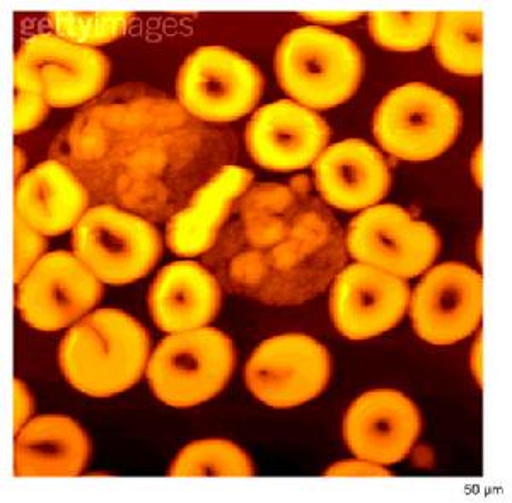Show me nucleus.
Listing matches in <instances>:
<instances>
[{
    "instance_id": "nucleus-1",
    "label": "nucleus",
    "mask_w": 512,
    "mask_h": 503,
    "mask_svg": "<svg viewBox=\"0 0 512 503\" xmlns=\"http://www.w3.org/2000/svg\"><path fill=\"white\" fill-rule=\"evenodd\" d=\"M151 340L120 309H98L70 328L60 343L62 374L72 388L108 398L135 386L149 364Z\"/></svg>"
},
{
    "instance_id": "nucleus-2",
    "label": "nucleus",
    "mask_w": 512,
    "mask_h": 503,
    "mask_svg": "<svg viewBox=\"0 0 512 503\" xmlns=\"http://www.w3.org/2000/svg\"><path fill=\"white\" fill-rule=\"evenodd\" d=\"M280 86L309 110H328L354 96L362 55L354 41L320 26L289 31L277 48Z\"/></svg>"
},
{
    "instance_id": "nucleus-3",
    "label": "nucleus",
    "mask_w": 512,
    "mask_h": 503,
    "mask_svg": "<svg viewBox=\"0 0 512 503\" xmlns=\"http://www.w3.org/2000/svg\"><path fill=\"white\" fill-rule=\"evenodd\" d=\"M233 371L229 336L216 328H198L159 343L147 364V381L166 405L188 408L221 393Z\"/></svg>"
},
{
    "instance_id": "nucleus-4",
    "label": "nucleus",
    "mask_w": 512,
    "mask_h": 503,
    "mask_svg": "<svg viewBox=\"0 0 512 503\" xmlns=\"http://www.w3.org/2000/svg\"><path fill=\"white\" fill-rule=\"evenodd\" d=\"M374 137L402 161H431L448 151L461 130L458 103L436 87L410 82L384 96L374 113Z\"/></svg>"
},
{
    "instance_id": "nucleus-5",
    "label": "nucleus",
    "mask_w": 512,
    "mask_h": 503,
    "mask_svg": "<svg viewBox=\"0 0 512 503\" xmlns=\"http://www.w3.org/2000/svg\"><path fill=\"white\" fill-rule=\"evenodd\" d=\"M72 246L98 280L111 285L146 277L163 253L161 236L151 222L113 205L88 210L74 227Z\"/></svg>"
},
{
    "instance_id": "nucleus-6",
    "label": "nucleus",
    "mask_w": 512,
    "mask_h": 503,
    "mask_svg": "<svg viewBox=\"0 0 512 503\" xmlns=\"http://www.w3.org/2000/svg\"><path fill=\"white\" fill-rule=\"evenodd\" d=\"M263 77L248 58L224 47H200L181 65L176 93L198 120L236 122L260 101Z\"/></svg>"
},
{
    "instance_id": "nucleus-7",
    "label": "nucleus",
    "mask_w": 512,
    "mask_h": 503,
    "mask_svg": "<svg viewBox=\"0 0 512 503\" xmlns=\"http://www.w3.org/2000/svg\"><path fill=\"white\" fill-rule=\"evenodd\" d=\"M108 74L110 62L99 50L48 33L24 41L14 62V82L40 89L53 108H72L98 96Z\"/></svg>"
},
{
    "instance_id": "nucleus-8",
    "label": "nucleus",
    "mask_w": 512,
    "mask_h": 503,
    "mask_svg": "<svg viewBox=\"0 0 512 503\" xmlns=\"http://www.w3.org/2000/svg\"><path fill=\"white\" fill-rule=\"evenodd\" d=\"M434 227L396 205H374L350 222L347 249L359 263L395 277H419L439 253Z\"/></svg>"
},
{
    "instance_id": "nucleus-9",
    "label": "nucleus",
    "mask_w": 512,
    "mask_h": 503,
    "mask_svg": "<svg viewBox=\"0 0 512 503\" xmlns=\"http://www.w3.org/2000/svg\"><path fill=\"white\" fill-rule=\"evenodd\" d=\"M330 355L308 335H279L256 348L246 364L251 394L272 408L304 405L330 381Z\"/></svg>"
},
{
    "instance_id": "nucleus-10",
    "label": "nucleus",
    "mask_w": 512,
    "mask_h": 503,
    "mask_svg": "<svg viewBox=\"0 0 512 503\" xmlns=\"http://www.w3.org/2000/svg\"><path fill=\"white\" fill-rule=\"evenodd\" d=\"M103 295L101 280L69 251L40 258L18 284L16 306L40 331H59L91 311Z\"/></svg>"
},
{
    "instance_id": "nucleus-11",
    "label": "nucleus",
    "mask_w": 512,
    "mask_h": 503,
    "mask_svg": "<svg viewBox=\"0 0 512 503\" xmlns=\"http://www.w3.org/2000/svg\"><path fill=\"white\" fill-rule=\"evenodd\" d=\"M417 335L432 345H453L482 321V275L463 263H443L425 273L410 295Z\"/></svg>"
},
{
    "instance_id": "nucleus-12",
    "label": "nucleus",
    "mask_w": 512,
    "mask_h": 503,
    "mask_svg": "<svg viewBox=\"0 0 512 503\" xmlns=\"http://www.w3.org/2000/svg\"><path fill=\"white\" fill-rule=\"evenodd\" d=\"M407 280L364 263L338 273L330 294V313L338 333L350 340L383 335L402 321L410 306Z\"/></svg>"
},
{
    "instance_id": "nucleus-13",
    "label": "nucleus",
    "mask_w": 512,
    "mask_h": 503,
    "mask_svg": "<svg viewBox=\"0 0 512 503\" xmlns=\"http://www.w3.org/2000/svg\"><path fill=\"white\" fill-rule=\"evenodd\" d=\"M330 128L318 113L291 99L262 106L246 127L253 161L268 171L308 168L325 151Z\"/></svg>"
},
{
    "instance_id": "nucleus-14",
    "label": "nucleus",
    "mask_w": 512,
    "mask_h": 503,
    "mask_svg": "<svg viewBox=\"0 0 512 503\" xmlns=\"http://www.w3.org/2000/svg\"><path fill=\"white\" fill-rule=\"evenodd\" d=\"M422 430L417 406L398 391L362 394L344 420V439L359 459L379 466L400 463L414 449Z\"/></svg>"
},
{
    "instance_id": "nucleus-15",
    "label": "nucleus",
    "mask_w": 512,
    "mask_h": 503,
    "mask_svg": "<svg viewBox=\"0 0 512 503\" xmlns=\"http://www.w3.org/2000/svg\"><path fill=\"white\" fill-rule=\"evenodd\" d=\"M315 180L321 197L335 209L366 210L388 195L390 166L373 145L349 139L321 152L315 161Z\"/></svg>"
},
{
    "instance_id": "nucleus-16",
    "label": "nucleus",
    "mask_w": 512,
    "mask_h": 503,
    "mask_svg": "<svg viewBox=\"0 0 512 503\" xmlns=\"http://www.w3.org/2000/svg\"><path fill=\"white\" fill-rule=\"evenodd\" d=\"M81 181L59 161L41 162L19 178L14 188V214L43 236L74 229L88 209Z\"/></svg>"
},
{
    "instance_id": "nucleus-17",
    "label": "nucleus",
    "mask_w": 512,
    "mask_h": 503,
    "mask_svg": "<svg viewBox=\"0 0 512 503\" xmlns=\"http://www.w3.org/2000/svg\"><path fill=\"white\" fill-rule=\"evenodd\" d=\"M221 287L214 275L195 261L164 266L149 292L152 319L166 333L204 328L221 307Z\"/></svg>"
},
{
    "instance_id": "nucleus-18",
    "label": "nucleus",
    "mask_w": 512,
    "mask_h": 503,
    "mask_svg": "<svg viewBox=\"0 0 512 503\" xmlns=\"http://www.w3.org/2000/svg\"><path fill=\"white\" fill-rule=\"evenodd\" d=\"M253 174L239 166H226L193 195L187 209L168 222L166 239L175 255H204L214 244L234 202L251 185Z\"/></svg>"
},
{
    "instance_id": "nucleus-19",
    "label": "nucleus",
    "mask_w": 512,
    "mask_h": 503,
    "mask_svg": "<svg viewBox=\"0 0 512 503\" xmlns=\"http://www.w3.org/2000/svg\"><path fill=\"white\" fill-rule=\"evenodd\" d=\"M89 459V440L67 417H38L16 434L14 475L79 476Z\"/></svg>"
},
{
    "instance_id": "nucleus-20",
    "label": "nucleus",
    "mask_w": 512,
    "mask_h": 503,
    "mask_svg": "<svg viewBox=\"0 0 512 503\" xmlns=\"http://www.w3.org/2000/svg\"><path fill=\"white\" fill-rule=\"evenodd\" d=\"M482 11L441 12L434 31L439 64L458 76L482 74Z\"/></svg>"
},
{
    "instance_id": "nucleus-21",
    "label": "nucleus",
    "mask_w": 512,
    "mask_h": 503,
    "mask_svg": "<svg viewBox=\"0 0 512 503\" xmlns=\"http://www.w3.org/2000/svg\"><path fill=\"white\" fill-rule=\"evenodd\" d=\"M250 457L226 440H202L185 447L176 457L171 476H251Z\"/></svg>"
},
{
    "instance_id": "nucleus-22",
    "label": "nucleus",
    "mask_w": 512,
    "mask_h": 503,
    "mask_svg": "<svg viewBox=\"0 0 512 503\" xmlns=\"http://www.w3.org/2000/svg\"><path fill=\"white\" fill-rule=\"evenodd\" d=\"M439 12H371L373 40L388 50L415 52L434 38Z\"/></svg>"
},
{
    "instance_id": "nucleus-23",
    "label": "nucleus",
    "mask_w": 512,
    "mask_h": 503,
    "mask_svg": "<svg viewBox=\"0 0 512 503\" xmlns=\"http://www.w3.org/2000/svg\"><path fill=\"white\" fill-rule=\"evenodd\" d=\"M50 26L57 36L84 47L103 45L125 35L134 19L130 12H52Z\"/></svg>"
},
{
    "instance_id": "nucleus-24",
    "label": "nucleus",
    "mask_w": 512,
    "mask_h": 503,
    "mask_svg": "<svg viewBox=\"0 0 512 503\" xmlns=\"http://www.w3.org/2000/svg\"><path fill=\"white\" fill-rule=\"evenodd\" d=\"M47 239L43 234L14 214V282L21 284L31 268L43 258Z\"/></svg>"
},
{
    "instance_id": "nucleus-25",
    "label": "nucleus",
    "mask_w": 512,
    "mask_h": 503,
    "mask_svg": "<svg viewBox=\"0 0 512 503\" xmlns=\"http://www.w3.org/2000/svg\"><path fill=\"white\" fill-rule=\"evenodd\" d=\"M14 132H30L38 127L48 113V103L40 89L23 82H14Z\"/></svg>"
},
{
    "instance_id": "nucleus-26",
    "label": "nucleus",
    "mask_w": 512,
    "mask_h": 503,
    "mask_svg": "<svg viewBox=\"0 0 512 503\" xmlns=\"http://www.w3.org/2000/svg\"><path fill=\"white\" fill-rule=\"evenodd\" d=\"M326 476H391V473L379 464L361 459V461H345V463L335 464L326 471Z\"/></svg>"
},
{
    "instance_id": "nucleus-27",
    "label": "nucleus",
    "mask_w": 512,
    "mask_h": 503,
    "mask_svg": "<svg viewBox=\"0 0 512 503\" xmlns=\"http://www.w3.org/2000/svg\"><path fill=\"white\" fill-rule=\"evenodd\" d=\"M14 386H16V389H14V401H16V403H14V417H16V420H14V428H16V430H14V432L18 434L19 430L24 427L26 420L30 418L33 403H31L30 393H28V389H26L23 382L16 379Z\"/></svg>"
},
{
    "instance_id": "nucleus-28",
    "label": "nucleus",
    "mask_w": 512,
    "mask_h": 503,
    "mask_svg": "<svg viewBox=\"0 0 512 503\" xmlns=\"http://www.w3.org/2000/svg\"><path fill=\"white\" fill-rule=\"evenodd\" d=\"M304 18L315 23L344 24L361 16V12H304Z\"/></svg>"
},
{
    "instance_id": "nucleus-29",
    "label": "nucleus",
    "mask_w": 512,
    "mask_h": 503,
    "mask_svg": "<svg viewBox=\"0 0 512 503\" xmlns=\"http://www.w3.org/2000/svg\"><path fill=\"white\" fill-rule=\"evenodd\" d=\"M16 156H18V166H16V176H19V173H21V151H19V149H16Z\"/></svg>"
}]
</instances>
